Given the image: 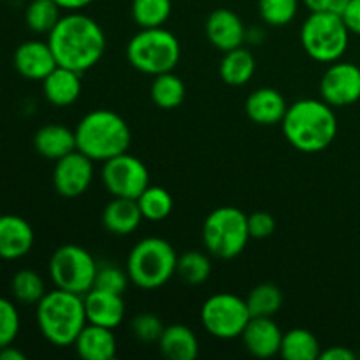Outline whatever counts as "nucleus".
Masks as SVG:
<instances>
[{
  "instance_id": "nucleus-1",
  "label": "nucleus",
  "mask_w": 360,
  "mask_h": 360,
  "mask_svg": "<svg viewBox=\"0 0 360 360\" xmlns=\"http://www.w3.org/2000/svg\"><path fill=\"white\" fill-rule=\"evenodd\" d=\"M48 44L58 65L83 74L101 62L105 35L94 18L74 11L60 18L48 34Z\"/></svg>"
},
{
  "instance_id": "nucleus-2",
  "label": "nucleus",
  "mask_w": 360,
  "mask_h": 360,
  "mask_svg": "<svg viewBox=\"0 0 360 360\" xmlns=\"http://www.w3.org/2000/svg\"><path fill=\"white\" fill-rule=\"evenodd\" d=\"M285 137L302 153H320L338 136V118L323 98H299L288 105L281 122Z\"/></svg>"
},
{
  "instance_id": "nucleus-3",
  "label": "nucleus",
  "mask_w": 360,
  "mask_h": 360,
  "mask_svg": "<svg viewBox=\"0 0 360 360\" xmlns=\"http://www.w3.org/2000/svg\"><path fill=\"white\" fill-rule=\"evenodd\" d=\"M77 150L94 162H102L127 153L132 141L130 127L118 112L111 109H95L86 112L74 129Z\"/></svg>"
},
{
  "instance_id": "nucleus-4",
  "label": "nucleus",
  "mask_w": 360,
  "mask_h": 360,
  "mask_svg": "<svg viewBox=\"0 0 360 360\" xmlns=\"http://www.w3.org/2000/svg\"><path fill=\"white\" fill-rule=\"evenodd\" d=\"M35 319L46 341L55 347H70L88 323L83 295L55 288L37 302Z\"/></svg>"
},
{
  "instance_id": "nucleus-5",
  "label": "nucleus",
  "mask_w": 360,
  "mask_h": 360,
  "mask_svg": "<svg viewBox=\"0 0 360 360\" xmlns=\"http://www.w3.org/2000/svg\"><path fill=\"white\" fill-rule=\"evenodd\" d=\"M178 269V253L162 238H144L134 245L127 259L130 281L143 290L164 287Z\"/></svg>"
},
{
  "instance_id": "nucleus-6",
  "label": "nucleus",
  "mask_w": 360,
  "mask_h": 360,
  "mask_svg": "<svg viewBox=\"0 0 360 360\" xmlns=\"http://www.w3.org/2000/svg\"><path fill=\"white\" fill-rule=\"evenodd\" d=\"M130 65L148 76L171 72L181 58L178 37L164 27L141 28L127 44Z\"/></svg>"
},
{
  "instance_id": "nucleus-7",
  "label": "nucleus",
  "mask_w": 360,
  "mask_h": 360,
  "mask_svg": "<svg viewBox=\"0 0 360 360\" xmlns=\"http://www.w3.org/2000/svg\"><path fill=\"white\" fill-rule=\"evenodd\" d=\"M252 239L248 214L234 206H221L211 211L202 225V243L217 259L231 260L245 252Z\"/></svg>"
},
{
  "instance_id": "nucleus-8",
  "label": "nucleus",
  "mask_w": 360,
  "mask_h": 360,
  "mask_svg": "<svg viewBox=\"0 0 360 360\" xmlns=\"http://www.w3.org/2000/svg\"><path fill=\"white\" fill-rule=\"evenodd\" d=\"M350 30L340 14L330 11L311 13L301 27V44L309 58L320 63H334L345 55Z\"/></svg>"
},
{
  "instance_id": "nucleus-9",
  "label": "nucleus",
  "mask_w": 360,
  "mask_h": 360,
  "mask_svg": "<svg viewBox=\"0 0 360 360\" xmlns=\"http://www.w3.org/2000/svg\"><path fill=\"white\" fill-rule=\"evenodd\" d=\"M98 264L86 248L79 245H63L53 252L48 273L56 288L84 295L97 278Z\"/></svg>"
},
{
  "instance_id": "nucleus-10",
  "label": "nucleus",
  "mask_w": 360,
  "mask_h": 360,
  "mask_svg": "<svg viewBox=\"0 0 360 360\" xmlns=\"http://www.w3.org/2000/svg\"><path fill=\"white\" fill-rule=\"evenodd\" d=\"M250 320H252V313L246 304V299L229 294V292L211 295L200 308L202 327L217 340L227 341L241 338Z\"/></svg>"
},
{
  "instance_id": "nucleus-11",
  "label": "nucleus",
  "mask_w": 360,
  "mask_h": 360,
  "mask_svg": "<svg viewBox=\"0 0 360 360\" xmlns=\"http://www.w3.org/2000/svg\"><path fill=\"white\" fill-rule=\"evenodd\" d=\"M102 183L112 197L137 199L150 186V172L143 160L130 153H122L104 162Z\"/></svg>"
},
{
  "instance_id": "nucleus-12",
  "label": "nucleus",
  "mask_w": 360,
  "mask_h": 360,
  "mask_svg": "<svg viewBox=\"0 0 360 360\" xmlns=\"http://www.w3.org/2000/svg\"><path fill=\"white\" fill-rule=\"evenodd\" d=\"M320 95L333 108H347L360 101V67L334 62L320 79Z\"/></svg>"
},
{
  "instance_id": "nucleus-13",
  "label": "nucleus",
  "mask_w": 360,
  "mask_h": 360,
  "mask_svg": "<svg viewBox=\"0 0 360 360\" xmlns=\"http://www.w3.org/2000/svg\"><path fill=\"white\" fill-rule=\"evenodd\" d=\"M91 179H94V160L79 150H74L72 153L56 160L53 169V186L56 193L65 199H76L83 195L90 188Z\"/></svg>"
},
{
  "instance_id": "nucleus-14",
  "label": "nucleus",
  "mask_w": 360,
  "mask_h": 360,
  "mask_svg": "<svg viewBox=\"0 0 360 360\" xmlns=\"http://www.w3.org/2000/svg\"><path fill=\"white\" fill-rule=\"evenodd\" d=\"M13 63L21 77L28 81H41V83L58 65L48 41H27L20 44L14 51Z\"/></svg>"
},
{
  "instance_id": "nucleus-15",
  "label": "nucleus",
  "mask_w": 360,
  "mask_h": 360,
  "mask_svg": "<svg viewBox=\"0 0 360 360\" xmlns=\"http://www.w3.org/2000/svg\"><path fill=\"white\" fill-rule=\"evenodd\" d=\"M241 338L248 354L257 359H271L280 354L283 333L273 316H252Z\"/></svg>"
},
{
  "instance_id": "nucleus-16",
  "label": "nucleus",
  "mask_w": 360,
  "mask_h": 360,
  "mask_svg": "<svg viewBox=\"0 0 360 360\" xmlns=\"http://www.w3.org/2000/svg\"><path fill=\"white\" fill-rule=\"evenodd\" d=\"M246 27L231 9H214L206 20V37L220 51H231L245 44Z\"/></svg>"
},
{
  "instance_id": "nucleus-17",
  "label": "nucleus",
  "mask_w": 360,
  "mask_h": 360,
  "mask_svg": "<svg viewBox=\"0 0 360 360\" xmlns=\"http://www.w3.org/2000/svg\"><path fill=\"white\" fill-rule=\"evenodd\" d=\"M34 241V229L25 218L18 214H0V259H23L30 253Z\"/></svg>"
},
{
  "instance_id": "nucleus-18",
  "label": "nucleus",
  "mask_w": 360,
  "mask_h": 360,
  "mask_svg": "<svg viewBox=\"0 0 360 360\" xmlns=\"http://www.w3.org/2000/svg\"><path fill=\"white\" fill-rule=\"evenodd\" d=\"M83 301L88 323L108 327V329H116L123 322V319H125L127 308L123 295L94 287L90 292L83 295Z\"/></svg>"
},
{
  "instance_id": "nucleus-19",
  "label": "nucleus",
  "mask_w": 360,
  "mask_h": 360,
  "mask_svg": "<svg viewBox=\"0 0 360 360\" xmlns=\"http://www.w3.org/2000/svg\"><path fill=\"white\" fill-rule=\"evenodd\" d=\"M288 104L283 95L274 88H257L245 102L246 116L257 125L271 127L283 122Z\"/></svg>"
},
{
  "instance_id": "nucleus-20",
  "label": "nucleus",
  "mask_w": 360,
  "mask_h": 360,
  "mask_svg": "<svg viewBox=\"0 0 360 360\" xmlns=\"http://www.w3.org/2000/svg\"><path fill=\"white\" fill-rule=\"evenodd\" d=\"M81 88V72H76L67 67L56 65L48 76L42 79V94L44 98L55 108H67L72 105L79 98Z\"/></svg>"
},
{
  "instance_id": "nucleus-21",
  "label": "nucleus",
  "mask_w": 360,
  "mask_h": 360,
  "mask_svg": "<svg viewBox=\"0 0 360 360\" xmlns=\"http://www.w3.org/2000/svg\"><path fill=\"white\" fill-rule=\"evenodd\" d=\"M74 348L84 360H112L118 352V341L112 329L86 323L74 341Z\"/></svg>"
},
{
  "instance_id": "nucleus-22",
  "label": "nucleus",
  "mask_w": 360,
  "mask_h": 360,
  "mask_svg": "<svg viewBox=\"0 0 360 360\" xmlns=\"http://www.w3.org/2000/svg\"><path fill=\"white\" fill-rule=\"evenodd\" d=\"M34 148L41 157L56 162L77 150L76 132L60 123H48L35 132Z\"/></svg>"
},
{
  "instance_id": "nucleus-23",
  "label": "nucleus",
  "mask_w": 360,
  "mask_h": 360,
  "mask_svg": "<svg viewBox=\"0 0 360 360\" xmlns=\"http://www.w3.org/2000/svg\"><path fill=\"white\" fill-rule=\"evenodd\" d=\"M143 213L139 210L137 199H125V197H115L111 202L105 204L102 211V224L108 232L115 236H129L143 221Z\"/></svg>"
},
{
  "instance_id": "nucleus-24",
  "label": "nucleus",
  "mask_w": 360,
  "mask_h": 360,
  "mask_svg": "<svg viewBox=\"0 0 360 360\" xmlns=\"http://www.w3.org/2000/svg\"><path fill=\"white\" fill-rule=\"evenodd\" d=\"M158 348L165 359L195 360L199 355V340L190 327L174 323L164 329L158 340Z\"/></svg>"
},
{
  "instance_id": "nucleus-25",
  "label": "nucleus",
  "mask_w": 360,
  "mask_h": 360,
  "mask_svg": "<svg viewBox=\"0 0 360 360\" xmlns=\"http://www.w3.org/2000/svg\"><path fill=\"white\" fill-rule=\"evenodd\" d=\"M255 67L257 62L253 53L245 46H239L231 51H225L220 62V77L231 86H243L253 77Z\"/></svg>"
},
{
  "instance_id": "nucleus-26",
  "label": "nucleus",
  "mask_w": 360,
  "mask_h": 360,
  "mask_svg": "<svg viewBox=\"0 0 360 360\" xmlns=\"http://www.w3.org/2000/svg\"><path fill=\"white\" fill-rule=\"evenodd\" d=\"M151 101L157 108L171 111V109L179 108L186 97V86L179 76L174 72H164L153 76V83L150 88Z\"/></svg>"
},
{
  "instance_id": "nucleus-27",
  "label": "nucleus",
  "mask_w": 360,
  "mask_h": 360,
  "mask_svg": "<svg viewBox=\"0 0 360 360\" xmlns=\"http://www.w3.org/2000/svg\"><path fill=\"white\" fill-rule=\"evenodd\" d=\"M322 348L315 334L308 329H290L283 333L280 355L285 360H316Z\"/></svg>"
},
{
  "instance_id": "nucleus-28",
  "label": "nucleus",
  "mask_w": 360,
  "mask_h": 360,
  "mask_svg": "<svg viewBox=\"0 0 360 360\" xmlns=\"http://www.w3.org/2000/svg\"><path fill=\"white\" fill-rule=\"evenodd\" d=\"M134 23L139 28L164 27L172 13L171 0H132Z\"/></svg>"
},
{
  "instance_id": "nucleus-29",
  "label": "nucleus",
  "mask_w": 360,
  "mask_h": 360,
  "mask_svg": "<svg viewBox=\"0 0 360 360\" xmlns=\"http://www.w3.org/2000/svg\"><path fill=\"white\" fill-rule=\"evenodd\" d=\"M11 292L20 304H37L46 295V285L41 274L32 269H21L11 280Z\"/></svg>"
},
{
  "instance_id": "nucleus-30",
  "label": "nucleus",
  "mask_w": 360,
  "mask_h": 360,
  "mask_svg": "<svg viewBox=\"0 0 360 360\" xmlns=\"http://www.w3.org/2000/svg\"><path fill=\"white\" fill-rule=\"evenodd\" d=\"M137 204L143 213L144 220L150 221H162L172 213L174 207V200H172L171 193L162 186H148L139 197H137Z\"/></svg>"
},
{
  "instance_id": "nucleus-31",
  "label": "nucleus",
  "mask_w": 360,
  "mask_h": 360,
  "mask_svg": "<svg viewBox=\"0 0 360 360\" xmlns=\"http://www.w3.org/2000/svg\"><path fill=\"white\" fill-rule=\"evenodd\" d=\"M60 11L55 0H32L25 11L27 27L35 34H49L62 18Z\"/></svg>"
},
{
  "instance_id": "nucleus-32",
  "label": "nucleus",
  "mask_w": 360,
  "mask_h": 360,
  "mask_svg": "<svg viewBox=\"0 0 360 360\" xmlns=\"http://www.w3.org/2000/svg\"><path fill=\"white\" fill-rule=\"evenodd\" d=\"M252 316H274L283 306V294L273 283H260L246 297Z\"/></svg>"
},
{
  "instance_id": "nucleus-33",
  "label": "nucleus",
  "mask_w": 360,
  "mask_h": 360,
  "mask_svg": "<svg viewBox=\"0 0 360 360\" xmlns=\"http://www.w3.org/2000/svg\"><path fill=\"white\" fill-rule=\"evenodd\" d=\"M211 260L202 252H186L178 257V269L176 273L181 276L183 281L190 285H200L210 278Z\"/></svg>"
},
{
  "instance_id": "nucleus-34",
  "label": "nucleus",
  "mask_w": 360,
  "mask_h": 360,
  "mask_svg": "<svg viewBox=\"0 0 360 360\" xmlns=\"http://www.w3.org/2000/svg\"><path fill=\"white\" fill-rule=\"evenodd\" d=\"M299 0H259V14L269 27H285L297 16Z\"/></svg>"
},
{
  "instance_id": "nucleus-35",
  "label": "nucleus",
  "mask_w": 360,
  "mask_h": 360,
  "mask_svg": "<svg viewBox=\"0 0 360 360\" xmlns=\"http://www.w3.org/2000/svg\"><path fill=\"white\" fill-rule=\"evenodd\" d=\"M129 283H132L129 278V273L125 269L112 264H105V266H98L97 278H95V288L101 290L112 292V294L123 295L127 292Z\"/></svg>"
},
{
  "instance_id": "nucleus-36",
  "label": "nucleus",
  "mask_w": 360,
  "mask_h": 360,
  "mask_svg": "<svg viewBox=\"0 0 360 360\" xmlns=\"http://www.w3.org/2000/svg\"><path fill=\"white\" fill-rule=\"evenodd\" d=\"M20 311L16 304L6 297H0V348L9 347L20 334Z\"/></svg>"
},
{
  "instance_id": "nucleus-37",
  "label": "nucleus",
  "mask_w": 360,
  "mask_h": 360,
  "mask_svg": "<svg viewBox=\"0 0 360 360\" xmlns=\"http://www.w3.org/2000/svg\"><path fill=\"white\" fill-rule=\"evenodd\" d=\"M130 329H132L134 336L143 343H155V341L158 343L165 327L162 320L153 313H141L132 319Z\"/></svg>"
},
{
  "instance_id": "nucleus-38",
  "label": "nucleus",
  "mask_w": 360,
  "mask_h": 360,
  "mask_svg": "<svg viewBox=\"0 0 360 360\" xmlns=\"http://www.w3.org/2000/svg\"><path fill=\"white\" fill-rule=\"evenodd\" d=\"M248 231L252 239H266L276 231V221L266 211H257L248 217Z\"/></svg>"
},
{
  "instance_id": "nucleus-39",
  "label": "nucleus",
  "mask_w": 360,
  "mask_h": 360,
  "mask_svg": "<svg viewBox=\"0 0 360 360\" xmlns=\"http://www.w3.org/2000/svg\"><path fill=\"white\" fill-rule=\"evenodd\" d=\"M341 18H343L350 34L360 35V0H350L347 11H345Z\"/></svg>"
},
{
  "instance_id": "nucleus-40",
  "label": "nucleus",
  "mask_w": 360,
  "mask_h": 360,
  "mask_svg": "<svg viewBox=\"0 0 360 360\" xmlns=\"http://www.w3.org/2000/svg\"><path fill=\"white\" fill-rule=\"evenodd\" d=\"M320 359L322 360H355L357 359V355L347 347H330L327 348V350H322Z\"/></svg>"
},
{
  "instance_id": "nucleus-41",
  "label": "nucleus",
  "mask_w": 360,
  "mask_h": 360,
  "mask_svg": "<svg viewBox=\"0 0 360 360\" xmlns=\"http://www.w3.org/2000/svg\"><path fill=\"white\" fill-rule=\"evenodd\" d=\"M266 30L262 27H252L246 28V35H245V42L250 46H260L266 42Z\"/></svg>"
},
{
  "instance_id": "nucleus-42",
  "label": "nucleus",
  "mask_w": 360,
  "mask_h": 360,
  "mask_svg": "<svg viewBox=\"0 0 360 360\" xmlns=\"http://www.w3.org/2000/svg\"><path fill=\"white\" fill-rule=\"evenodd\" d=\"M60 6V9H65L69 13H74V11H81L86 6H90L94 0H55Z\"/></svg>"
},
{
  "instance_id": "nucleus-43",
  "label": "nucleus",
  "mask_w": 360,
  "mask_h": 360,
  "mask_svg": "<svg viewBox=\"0 0 360 360\" xmlns=\"http://www.w3.org/2000/svg\"><path fill=\"white\" fill-rule=\"evenodd\" d=\"M25 354L21 350H18L16 347L9 345V347L0 348V360H25Z\"/></svg>"
},
{
  "instance_id": "nucleus-44",
  "label": "nucleus",
  "mask_w": 360,
  "mask_h": 360,
  "mask_svg": "<svg viewBox=\"0 0 360 360\" xmlns=\"http://www.w3.org/2000/svg\"><path fill=\"white\" fill-rule=\"evenodd\" d=\"M304 6L308 7L309 13H323V11H329L330 0H302Z\"/></svg>"
},
{
  "instance_id": "nucleus-45",
  "label": "nucleus",
  "mask_w": 360,
  "mask_h": 360,
  "mask_svg": "<svg viewBox=\"0 0 360 360\" xmlns=\"http://www.w3.org/2000/svg\"><path fill=\"white\" fill-rule=\"evenodd\" d=\"M348 4H350V0H330L329 11H330V13L343 16V13L347 11Z\"/></svg>"
},
{
  "instance_id": "nucleus-46",
  "label": "nucleus",
  "mask_w": 360,
  "mask_h": 360,
  "mask_svg": "<svg viewBox=\"0 0 360 360\" xmlns=\"http://www.w3.org/2000/svg\"><path fill=\"white\" fill-rule=\"evenodd\" d=\"M0 2H4V0H0Z\"/></svg>"
}]
</instances>
